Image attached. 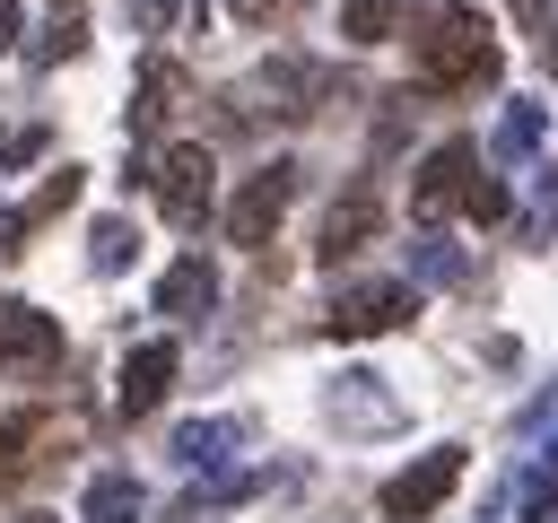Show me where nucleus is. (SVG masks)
Instances as JSON below:
<instances>
[{
	"instance_id": "1",
	"label": "nucleus",
	"mask_w": 558,
	"mask_h": 523,
	"mask_svg": "<svg viewBox=\"0 0 558 523\" xmlns=\"http://www.w3.org/2000/svg\"><path fill=\"white\" fill-rule=\"evenodd\" d=\"M410 61H418L427 87H488L497 78V35H488L480 9L453 0V9H427L410 26Z\"/></svg>"
},
{
	"instance_id": "2",
	"label": "nucleus",
	"mask_w": 558,
	"mask_h": 523,
	"mask_svg": "<svg viewBox=\"0 0 558 523\" xmlns=\"http://www.w3.org/2000/svg\"><path fill=\"white\" fill-rule=\"evenodd\" d=\"M453 479H462V453L445 445V453H427V462H410V471H392L375 506H384L392 523H418V514H436V506L453 497Z\"/></svg>"
},
{
	"instance_id": "3",
	"label": "nucleus",
	"mask_w": 558,
	"mask_h": 523,
	"mask_svg": "<svg viewBox=\"0 0 558 523\" xmlns=\"http://www.w3.org/2000/svg\"><path fill=\"white\" fill-rule=\"evenodd\" d=\"M148 183H157V209H166L174 227H201V218H209V148H192V139L166 148Z\"/></svg>"
},
{
	"instance_id": "4",
	"label": "nucleus",
	"mask_w": 558,
	"mask_h": 523,
	"mask_svg": "<svg viewBox=\"0 0 558 523\" xmlns=\"http://www.w3.org/2000/svg\"><path fill=\"white\" fill-rule=\"evenodd\" d=\"M61 366V323L52 314H35V305H9L0 314V375H52Z\"/></svg>"
},
{
	"instance_id": "5",
	"label": "nucleus",
	"mask_w": 558,
	"mask_h": 523,
	"mask_svg": "<svg viewBox=\"0 0 558 523\" xmlns=\"http://www.w3.org/2000/svg\"><path fill=\"white\" fill-rule=\"evenodd\" d=\"M288 192H296V166H262V174H244V192L227 200V235H235V244H270Z\"/></svg>"
},
{
	"instance_id": "6",
	"label": "nucleus",
	"mask_w": 558,
	"mask_h": 523,
	"mask_svg": "<svg viewBox=\"0 0 558 523\" xmlns=\"http://www.w3.org/2000/svg\"><path fill=\"white\" fill-rule=\"evenodd\" d=\"M471 174H480V157H471V139H445L427 166H418V183H410V209L436 227L445 209H462V192H471Z\"/></svg>"
},
{
	"instance_id": "7",
	"label": "nucleus",
	"mask_w": 558,
	"mask_h": 523,
	"mask_svg": "<svg viewBox=\"0 0 558 523\" xmlns=\"http://www.w3.org/2000/svg\"><path fill=\"white\" fill-rule=\"evenodd\" d=\"M410 314H418V296L384 279V288H349V296L331 305V331H340V340H366V331H392V323H410Z\"/></svg>"
},
{
	"instance_id": "8",
	"label": "nucleus",
	"mask_w": 558,
	"mask_h": 523,
	"mask_svg": "<svg viewBox=\"0 0 558 523\" xmlns=\"http://www.w3.org/2000/svg\"><path fill=\"white\" fill-rule=\"evenodd\" d=\"M166 384H174V340H140V349L122 357V392H113V410H122V418H148V410L166 401Z\"/></svg>"
},
{
	"instance_id": "9",
	"label": "nucleus",
	"mask_w": 558,
	"mask_h": 523,
	"mask_svg": "<svg viewBox=\"0 0 558 523\" xmlns=\"http://www.w3.org/2000/svg\"><path fill=\"white\" fill-rule=\"evenodd\" d=\"M323 410H331V427H349V436H384V427H401V401L375 392V375H340Z\"/></svg>"
},
{
	"instance_id": "10",
	"label": "nucleus",
	"mask_w": 558,
	"mask_h": 523,
	"mask_svg": "<svg viewBox=\"0 0 558 523\" xmlns=\"http://www.w3.org/2000/svg\"><path fill=\"white\" fill-rule=\"evenodd\" d=\"M375 227H384V209H375V192L357 183L349 200H331V218H323V244H314V253H323V262H349L357 244H375Z\"/></svg>"
},
{
	"instance_id": "11",
	"label": "nucleus",
	"mask_w": 558,
	"mask_h": 523,
	"mask_svg": "<svg viewBox=\"0 0 558 523\" xmlns=\"http://www.w3.org/2000/svg\"><path fill=\"white\" fill-rule=\"evenodd\" d=\"M218 305V270L201 262V253H183L166 279H157V314H209Z\"/></svg>"
},
{
	"instance_id": "12",
	"label": "nucleus",
	"mask_w": 558,
	"mask_h": 523,
	"mask_svg": "<svg viewBox=\"0 0 558 523\" xmlns=\"http://www.w3.org/2000/svg\"><path fill=\"white\" fill-rule=\"evenodd\" d=\"M174 96H183V70H174V61H140V105H131V122L157 131V122L174 113Z\"/></svg>"
},
{
	"instance_id": "13",
	"label": "nucleus",
	"mask_w": 558,
	"mask_h": 523,
	"mask_svg": "<svg viewBox=\"0 0 558 523\" xmlns=\"http://www.w3.org/2000/svg\"><path fill=\"white\" fill-rule=\"evenodd\" d=\"M140 479L131 471H105V479H87V523H140Z\"/></svg>"
},
{
	"instance_id": "14",
	"label": "nucleus",
	"mask_w": 558,
	"mask_h": 523,
	"mask_svg": "<svg viewBox=\"0 0 558 523\" xmlns=\"http://www.w3.org/2000/svg\"><path fill=\"white\" fill-rule=\"evenodd\" d=\"M262 87H270V96H279V105H270V113H314V105H305V96H314V87H323V70H314V61H270V70H262Z\"/></svg>"
},
{
	"instance_id": "15",
	"label": "nucleus",
	"mask_w": 558,
	"mask_h": 523,
	"mask_svg": "<svg viewBox=\"0 0 558 523\" xmlns=\"http://www.w3.org/2000/svg\"><path fill=\"white\" fill-rule=\"evenodd\" d=\"M392 17H401V0H340V35L349 44H384Z\"/></svg>"
},
{
	"instance_id": "16",
	"label": "nucleus",
	"mask_w": 558,
	"mask_h": 523,
	"mask_svg": "<svg viewBox=\"0 0 558 523\" xmlns=\"http://www.w3.org/2000/svg\"><path fill=\"white\" fill-rule=\"evenodd\" d=\"M541 148V105H506V122H497V157H532Z\"/></svg>"
},
{
	"instance_id": "17",
	"label": "nucleus",
	"mask_w": 558,
	"mask_h": 523,
	"mask_svg": "<svg viewBox=\"0 0 558 523\" xmlns=\"http://www.w3.org/2000/svg\"><path fill=\"white\" fill-rule=\"evenodd\" d=\"M26 462H35V418L17 410V418H0V479H17Z\"/></svg>"
},
{
	"instance_id": "18",
	"label": "nucleus",
	"mask_w": 558,
	"mask_h": 523,
	"mask_svg": "<svg viewBox=\"0 0 558 523\" xmlns=\"http://www.w3.org/2000/svg\"><path fill=\"white\" fill-rule=\"evenodd\" d=\"M218 445H235V427H227V418H209V427H183V436H174V453H183V462H218Z\"/></svg>"
},
{
	"instance_id": "19",
	"label": "nucleus",
	"mask_w": 558,
	"mask_h": 523,
	"mask_svg": "<svg viewBox=\"0 0 558 523\" xmlns=\"http://www.w3.org/2000/svg\"><path fill=\"white\" fill-rule=\"evenodd\" d=\"M462 209H471L480 227H497V218H506V183H497V174H471V192H462Z\"/></svg>"
},
{
	"instance_id": "20",
	"label": "nucleus",
	"mask_w": 558,
	"mask_h": 523,
	"mask_svg": "<svg viewBox=\"0 0 558 523\" xmlns=\"http://www.w3.org/2000/svg\"><path fill=\"white\" fill-rule=\"evenodd\" d=\"M131 244H140V235H131L122 218H105V227H96V270H131Z\"/></svg>"
},
{
	"instance_id": "21",
	"label": "nucleus",
	"mask_w": 558,
	"mask_h": 523,
	"mask_svg": "<svg viewBox=\"0 0 558 523\" xmlns=\"http://www.w3.org/2000/svg\"><path fill=\"white\" fill-rule=\"evenodd\" d=\"M44 157V122H0V166H26Z\"/></svg>"
},
{
	"instance_id": "22",
	"label": "nucleus",
	"mask_w": 558,
	"mask_h": 523,
	"mask_svg": "<svg viewBox=\"0 0 558 523\" xmlns=\"http://www.w3.org/2000/svg\"><path fill=\"white\" fill-rule=\"evenodd\" d=\"M78 44H87V26H78V17H52V26H44V44H35V61H70Z\"/></svg>"
},
{
	"instance_id": "23",
	"label": "nucleus",
	"mask_w": 558,
	"mask_h": 523,
	"mask_svg": "<svg viewBox=\"0 0 558 523\" xmlns=\"http://www.w3.org/2000/svg\"><path fill=\"white\" fill-rule=\"evenodd\" d=\"M227 9H235L244 26H270V17H279V9H296V0H227Z\"/></svg>"
},
{
	"instance_id": "24",
	"label": "nucleus",
	"mask_w": 558,
	"mask_h": 523,
	"mask_svg": "<svg viewBox=\"0 0 558 523\" xmlns=\"http://www.w3.org/2000/svg\"><path fill=\"white\" fill-rule=\"evenodd\" d=\"M418 270H427V279H453V270H462V262H453V253H445V244H418Z\"/></svg>"
},
{
	"instance_id": "25",
	"label": "nucleus",
	"mask_w": 558,
	"mask_h": 523,
	"mask_svg": "<svg viewBox=\"0 0 558 523\" xmlns=\"http://www.w3.org/2000/svg\"><path fill=\"white\" fill-rule=\"evenodd\" d=\"M174 9H183V0H140V26H148V35H157V26H166V17H174Z\"/></svg>"
},
{
	"instance_id": "26",
	"label": "nucleus",
	"mask_w": 558,
	"mask_h": 523,
	"mask_svg": "<svg viewBox=\"0 0 558 523\" xmlns=\"http://www.w3.org/2000/svg\"><path fill=\"white\" fill-rule=\"evenodd\" d=\"M17 44V0H0V52Z\"/></svg>"
},
{
	"instance_id": "27",
	"label": "nucleus",
	"mask_w": 558,
	"mask_h": 523,
	"mask_svg": "<svg viewBox=\"0 0 558 523\" xmlns=\"http://www.w3.org/2000/svg\"><path fill=\"white\" fill-rule=\"evenodd\" d=\"M166 523H209V506H183V514H166Z\"/></svg>"
},
{
	"instance_id": "28",
	"label": "nucleus",
	"mask_w": 558,
	"mask_h": 523,
	"mask_svg": "<svg viewBox=\"0 0 558 523\" xmlns=\"http://www.w3.org/2000/svg\"><path fill=\"white\" fill-rule=\"evenodd\" d=\"M26 523H44V514H26Z\"/></svg>"
}]
</instances>
